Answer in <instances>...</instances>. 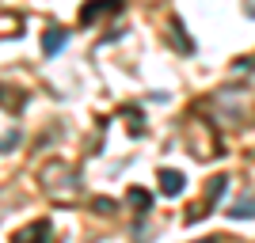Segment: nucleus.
I'll return each instance as SVG.
<instances>
[{
  "instance_id": "f257e3e1",
  "label": "nucleus",
  "mask_w": 255,
  "mask_h": 243,
  "mask_svg": "<svg viewBox=\"0 0 255 243\" xmlns=\"http://www.w3.org/2000/svg\"><path fill=\"white\" fill-rule=\"evenodd\" d=\"M42 186H46V194L57 198V201H73L76 198V175L65 167V163H50V167L42 171Z\"/></svg>"
},
{
  "instance_id": "f03ea898",
  "label": "nucleus",
  "mask_w": 255,
  "mask_h": 243,
  "mask_svg": "<svg viewBox=\"0 0 255 243\" xmlns=\"http://www.w3.org/2000/svg\"><path fill=\"white\" fill-rule=\"evenodd\" d=\"M156 182H160V194H168V198L183 194V186H187V179H183V171H175V167H164V171L156 175Z\"/></svg>"
},
{
  "instance_id": "7ed1b4c3",
  "label": "nucleus",
  "mask_w": 255,
  "mask_h": 243,
  "mask_svg": "<svg viewBox=\"0 0 255 243\" xmlns=\"http://www.w3.org/2000/svg\"><path fill=\"white\" fill-rule=\"evenodd\" d=\"M65 42H69V31H65V27H50V31L42 34V53L53 57L57 50H65Z\"/></svg>"
},
{
  "instance_id": "20e7f679",
  "label": "nucleus",
  "mask_w": 255,
  "mask_h": 243,
  "mask_svg": "<svg viewBox=\"0 0 255 243\" xmlns=\"http://www.w3.org/2000/svg\"><path fill=\"white\" fill-rule=\"evenodd\" d=\"M15 243H50V221H34L31 228H23Z\"/></svg>"
},
{
  "instance_id": "39448f33",
  "label": "nucleus",
  "mask_w": 255,
  "mask_h": 243,
  "mask_svg": "<svg viewBox=\"0 0 255 243\" xmlns=\"http://www.w3.org/2000/svg\"><path fill=\"white\" fill-rule=\"evenodd\" d=\"M115 8H122V0H92V4L80 8V23H92V19H99L103 11H115Z\"/></svg>"
},
{
  "instance_id": "423d86ee",
  "label": "nucleus",
  "mask_w": 255,
  "mask_h": 243,
  "mask_svg": "<svg viewBox=\"0 0 255 243\" xmlns=\"http://www.w3.org/2000/svg\"><path fill=\"white\" fill-rule=\"evenodd\" d=\"M229 190V179L225 175H217V179H210V186H206V209H213L217 201H221V194Z\"/></svg>"
},
{
  "instance_id": "0eeeda50",
  "label": "nucleus",
  "mask_w": 255,
  "mask_h": 243,
  "mask_svg": "<svg viewBox=\"0 0 255 243\" xmlns=\"http://www.w3.org/2000/svg\"><path fill=\"white\" fill-rule=\"evenodd\" d=\"M229 217H236V221H240V217H244V221H252V217H255V194H244V198H236V201H233V213H229Z\"/></svg>"
},
{
  "instance_id": "6e6552de",
  "label": "nucleus",
  "mask_w": 255,
  "mask_h": 243,
  "mask_svg": "<svg viewBox=\"0 0 255 243\" xmlns=\"http://www.w3.org/2000/svg\"><path fill=\"white\" fill-rule=\"evenodd\" d=\"M126 201H129L137 213H149V209H152V194H149V190H141V186H133V190L126 194Z\"/></svg>"
},
{
  "instance_id": "1a4fd4ad",
  "label": "nucleus",
  "mask_w": 255,
  "mask_h": 243,
  "mask_svg": "<svg viewBox=\"0 0 255 243\" xmlns=\"http://www.w3.org/2000/svg\"><path fill=\"white\" fill-rule=\"evenodd\" d=\"M11 91H15V87H0V106H8V110H19L27 95H11Z\"/></svg>"
},
{
  "instance_id": "9d476101",
  "label": "nucleus",
  "mask_w": 255,
  "mask_h": 243,
  "mask_svg": "<svg viewBox=\"0 0 255 243\" xmlns=\"http://www.w3.org/2000/svg\"><path fill=\"white\" fill-rule=\"evenodd\" d=\"M92 209H96L99 217H111V213H115L118 205H115V201H111V198H96V201H92Z\"/></svg>"
},
{
  "instance_id": "9b49d317",
  "label": "nucleus",
  "mask_w": 255,
  "mask_h": 243,
  "mask_svg": "<svg viewBox=\"0 0 255 243\" xmlns=\"http://www.w3.org/2000/svg\"><path fill=\"white\" fill-rule=\"evenodd\" d=\"M252 65H255V61H252V57H240V61H236V65H233V69H236V73H252Z\"/></svg>"
},
{
  "instance_id": "f8f14e48",
  "label": "nucleus",
  "mask_w": 255,
  "mask_h": 243,
  "mask_svg": "<svg viewBox=\"0 0 255 243\" xmlns=\"http://www.w3.org/2000/svg\"><path fill=\"white\" fill-rule=\"evenodd\" d=\"M244 11H248V15H255V0H244Z\"/></svg>"
},
{
  "instance_id": "ddd939ff",
  "label": "nucleus",
  "mask_w": 255,
  "mask_h": 243,
  "mask_svg": "<svg viewBox=\"0 0 255 243\" xmlns=\"http://www.w3.org/2000/svg\"><path fill=\"white\" fill-rule=\"evenodd\" d=\"M198 243H213V240H198Z\"/></svg>"
}]
</instances>
